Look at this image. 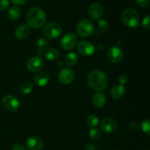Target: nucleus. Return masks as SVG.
Wrapping results in <instances>:
<instances>
[{
  "label": "nucleus",
  "instance_id": "2",
  "mask_svg": "<svg viewBox=\"0 0 150 150\" xmlns=\"http://www.w3.org/2000/svg\"><path fill=\"white\" fill-rule=\"evenodd\" d=\"M26 21L30 28L39 29L42 27L46 22V15L40 7H33L28 13Z\"/></svg>",
  "mask_w": 150,
  "mask_h": 150
},
{
  "label": "nucleus",
  "instance_id": "3",
  "mask_svg": "<svg viewBox=\"0 0 150 150\" xmlns=\"http://www.w3.org/2000/svg\"><path fill=\"white\" fill-rule=\"evenodd\" d=\"M122 21L126 27L135 29L140 23V17L136 10L132 8L125 9L122 13Z\"/></svg>",
  "mask_w": 150,
  "mask_h": 150
},
{
  "label": "nucleus",
  "instance_id": "30",
  "mask_svg": "<svg viewBox=\"0 0 150 150\" xmlns=\"http://www.w3.org/2000/svg\"><path fill=\"white\" fill-rule=\"evenodd\" d=\"M137 5L141 7H146L149 5V0H135Z\"/></svg>",
  "mask_w": 150,
  "mask_h": 150
},
{
  "label": "nucleus",
  "instance_id": "21",
  "mask_svg": "<svg viewBox=\"0 0 150 150\" xmlns=\"http://www.w3.org/2000/svg\"><path fill=\"white\" fill-rule=\"evenodd\" d=\"M44 57L47 60L49 61H54V60L57 59L59 57V53L58 50L55 49V48H51V49L46 50L44 54Z\"/></svg>",
  "mask_w": 150,
  "mask_h": 150
},
{
  "label": "nucleus",
  "instance_id": "15",
  "mask_svg": "<svg viewBox=\"0 0 150 150\" xmlns=\"http://www.w3.org/2000/svg\"><path fill=\"white\" fill-rule=\"evenodd\" d=\"M50 80V76L48 73L46 72L40 71L38 72L35 76H34V81L38 86H44L48 83Z\"/></svg>",
  "mask_w": 150,
  "mask_h": 150
},
{
  "label": "nucleus",
  "instance_id": "8",
  "mask_svg": "<svg viewBox=\"0 0 150 150\" xmlns=\"http://www.w3.org/2000/svg\"><path fill=\"white\" fill-rule=\"evenodd\" d=\"M2 104L4 108L10 111H16L20 106V102L16 97L7 95L3 97Z\"/></svg>",
  "mask_w": 150,
  "mask_h": 150
},
{
  "label": "nucleus",
  "instance_id": "10",
  "mask_svg": "<svg viewBox=\"0 0 150 150\" xmlns=\"http://www.w3.org/2000/svg\"><path fill=\"white\" fill-rule=\"evenodd\" d=\"M124 54L121 48L118 46H112L108 52V59L111 62L118 64L122 60Z\"/></svg>",
  "mask_w": 150,
  "mask_h": 150
},
{
  "label": "nucleus",
  "instance_id": "12",
  "mask_svg": "<svg viewBox=\"0 0 150 150\" xmlns=\"http://www.w3.org/2000/svg\"><path fill=\"white\" fill-rule=\"evenodd\" d=\"M44 61L40 57H31L27 61L26 67L31 72H38L43 67Z\"/></svg>",
  "mask_w": 150,
  "mask_h": 150
},
{
  "label": "nucleus",
  "instance_id": "1",
  "mask_svg": "<svg viewBox=\"0 0 150 150\" xmlns=\"http://www.w3.org/2000/svg\"><path fill=\"white\" fill-rule=\"evenodd\" d=\"M87 83L89 87L97 92L105 90L108 84V79L105 73L100 70H93L87 76Z\"/></svg>",
  "mask_w": 150,
  "mask_h": 150
},
{
  "label": "nucleus",
  "instance_id": "11",
  "mask_svg": "<svg viewBox=\"0 0 150 150\" xmlns=\"http://www.w3.org/2000/svg\"><path fill=\"white\" fill-rule=\"evenodd\" d=\"M59 81L62 84H69L72 83L75 79V73L71 68L65 67L59 73Z\"/></svg>",
  "mask_w": 150,
  "mask_h": 150
},
{
  "label": "nucleus",
  "instance_id": "25",
  "mask_svg": "<svg viewBox=\"0 0 150 150\" xmlns=\"http://www.w3.org/2000/svg\"><path fill=\"white\" fill-rule=\"evenodd\" d=\"M89 136L90 137V139H92V140H97L101 136L100 130L99 129L96 128V127H92V128H91L89 130Z\"/></svg>",
  "mask_w": 150,
  "mask_h": 150
},
{
  "label": "nucleus",
  "instance_id": "32",
  "mask_svg": "<svg viewBox=\"0 0 150 150\" xmlns=\"http://www.w3.org/2000/svg\"><path fill=\"white\" fill-rule=\"evenodd\" d=\"M10 1L16 5H22V4H26L29 0H10Z\"/></svg>",
  "mask_w": 150,
  "mask_h": 150
},
{
  "label": "nucleus",
  "instance_id": "33",
  "mask_svg": "<svg viewBox=\"0 0 150 150\" xmlns=\"http://www.w3.org/2000/svg\"><path fill=\"white\" fill-rule=\"evenodd\" d=\"M129 127H130V128L131 129V130H137L139 127V124L137 122L133 121V122H131L130 123V125H129Z\"/></svg>",
  "mask_w": 150,
  "mask_h": 150
},
{
  "label": "nucleus",
  "instance_id": "13",
  "mask_svg": "<svg viewBox=\"0 0 150 150\" xmlns=\"http://www.w3.org/2000/svg\"><path fill=\"white\" fill-rule=\"evenodd\" d=\"M88 13L89 17L95 21H99L103 15V8L98 3H94L89 7Z\"/></svg>",
  "mask_w": 150,
  "mask_h": 150
},
{
  "label": "nucleus",
  "instance_id": "16",
  "mask_svg": "<svg viewBox=\"0 0 150 150\" xmlns=\"http://www.w3.org/2000/svg\"><path fill=\"white\" fill-rule=\"evenodd\" d=\"M31 32L30 27L26 24H22L18 26L15 31V35L18 40L26 39Z\"/></svg>",
  "mask_w": 150,
  "mask_h": 150
},
{
  "label": "nucleus",
  "instance_id": "24",
  "mask_svg": "<svg viewBox=\"0 0 150 150\" xmlns=\"http://www.w3.org/2000/svg\"><path fill=\"white\" fill-rule=\"evenodd\" d=\"M33 90V86L29 82H23L20 86V91L24 95H29Z\"/></svg>",
  "mask_w": 150,
  "mask_h": 150
},
{
  "label": "nucleus",
  "instance_id": "20",
  "mask_svg": "<svg viewBox=\"0 0 150 150\" xmlns=\"http://www.w3.org/2000/svg\"><path fill=\"white\" fill-rule=\"evenodd\" d=\"M48 47V41L45 38H40L37 41V54L38 57L40 56Z\"/></svg>",
  "mask_w": 150,
  "mask_h": 150
},
{
  "label": "nucleus",
  "instance_id": "27",
  "mask_svg": "<svg viewBox=\"0 0 150 150\" xmlns=\"http://www.w3.org/2000/svg\"><path fill=\"white\" fill-rule=\"evenodd\" d=\"M98 28L103 32H105L109 29V24L106 21L100 19L99 21H98Z\"/></svg>",
  "mask_w": 150,
  "mask_h": 150
},
{
  "label": "nucleus",
  "instance_id": "9",
  "mask_svg": "<svg viewBox=\"0 0 150 150\" xmlns=\"http://www.w3.org/2000/svg\"><path fill=\"white\" fill-rule=\"evenodd\" d=\"M100 127L104 133H112L117 129V121L111 117H107L101 121Z\"/></svg>",
  "mask_w": 150,
  "mask_h": 150
},
{
  "label": "nucleus",
  "instance_id": "26",
  "mask_svg": "<svg viewBox=\"0 0 150 150\" xmlns=\"http://www.w3.org/2000/svg\"><path fill=\"white\" fill-rule=\"evenodd\" d=\"M142 129L144 133L147 136L150 135V121L149 120H145L142 123Z\"/></svg>",
  "mask_w": 150,
  "mask_h": 150
},
{
  "label": "nucleus",
  "instance_id": "6",
  "mask_svg": "<svg viewBox=\"0 0 150 150\" xmlns=\"http://www.w3.org/2000/svg\"><path fill=\"white\" fill-rule=\"evenodd\" d=\"M77 40L78 39L76 35L74 33L70 32L63 36L60 42V45L62 48L65 51H70L76 46Z\"/></svg>",
  "mask_w": 150,
  "mask_h": 150
},
{
  "label": "nucleus",
  "instance_id": "14",
  "mask_svg": "<svg viewBox=\"0 0 150 150\" xmlns=\"http://www.w3.org/2000/svg\"><path fill=\"white\" fill-rule=\"evenodd\" d=\"M26 147L29 150H42L43 148V142L40 138L35 136H31L26 141Z\"/></svg>",
  "mask_w": 150,
  "mask_h": 150
},
{
  "label": "nucleus",
  "instance_id": "22",
  "mask_svg": "<svg viewBox=\"0 0 150 150\" xmlns=\"http://www.w3.org/2000/svg\"><path fill=\"white\" fill-rule=\"evenodd\" d=\"M79 60V57L74 52H70L66 55L65 62L69 66H74Z\"/></svg>",
  "mask_w": 150,
  "mask_h": 150
},
{
  "label": "nucleus",
  "instance_id": "23",
  "mask_svg": "<svg viewBox=\"0 0 150 150\" xmlns=\"http://www.w3.org/2000/svg\"><path fill=\"white\" fill-rule=\"evenodd\" d=\"M86 123L91 128L96 127V126L99 124V119L95 114H91L86 118Z\"/></svg>",
  "mask_w": 150,
  "mask_h": 150
},
{
  "label": "nucleus",
  "instance_id": "29",
  "mask_svg": "<svg viewBox=\"0 0 150 150\" xmlns=\"http://www.w3.org/2000/svg\"><path fill=\"white\" fill-rule=\"evenodd\" d=\"M10 5L9 0H0V10H7Z\"/></svg>",
  "mask_w": 150,
  "mask_h": 150
},
{
  "label": "nucleus",
  "instance_id": "34",
  "mask_svg": "<svg viewBox=\"0 0 150 150\" xmlns=\"http://www.w3.org/2000/svg\"><path fill=\"white\" fill-rule=\"evenodd\" d=\"M12 150H26V148L21 144H15L13 145V146L12 147Z\"/></svg>",
  "mask_w": 150,
  "mask_h": 150
},
{
  "label": "nucleus",
  "instance_id": "28",
  "mask_svg": "<svg viewBox=\"0 0 150 150\" xmlns=\"http://www.w3.org/2000/svg\"><path fill=\"white\" fill-rule=\"evenodd\" d=\"M142 27L146 29H149L150 28V16H146L143 19L142 23Z\"/></svg>",
  "mask_w": 150,
  "mask_h": 150
},
{
  "label": "nucleus",
  "instance_id": "4",
  "mask_svg": "<svg viewBox=\"0 0 150 150\" xmlns=\"http://www.w3.org/2000/svg\"><path fill=\"white\" fill-rule=\"evenodd\" d=\"M95 31L94 24L89 20H82L78 23L76 32L81 38H87L91 36Z\"/></svg>",
  "mask_w": 150,
  "mask_h": 150
},
{
  "label": "nucleus",
  "instance_id": "18",
  "mask_svg": "<svg viewBox=\"0 0 150 150\" xmlns=\"http://www.w3.org/2000/svg\"><path fill=\"white\" fill-rule=\"evenodd\" d=\"M125 93V88L124 85L119 84L114 86L111 89L110 95H111V97L113 99L120 100V98L124 96Z\"/></svg>",
  "mask_w": 150,
  "mask_h": 150
},
{
  "label": "nucleus",
  "instance_id": "17",
  "mask_svg": "<svg viewBox=\"0 0 150 150\" xmlns=\"http://www.w3.org/2000/svg\"><path fill=\"white\" fill-rule=\"evenodd\" d=\"M92 102L97 108H102L105 105L106 103V96L104 93L101 92H97L94 94L92 98Z\"/></svg>",
  "mask_w": 150,
  "mask_h": 150
},
{
  "label": "nucleus",
  "instance_id": "5",
  "mask_svg": "<svg viewBox=\"0 0 150 150\" xmlns=\"http://www.w3.org/2000/svg\"><path fill=\"white\" fill-rule=\"evenodd\" d=\"M62 33V28L57 22H51L45 26L43 35L48 39H55L59 38Z\"/></svg>",
  "mask_w": 150,
  "mask_h": 150
},
{
  "label": "nucleus",
  "instance_id": "31",
  "mask_svg": "<svg viewBox=\"0 0 150 150\" xmlns=\"http://www.w3.org/2000/svg\"><path fill=\"white\" fill-rule=\"evenodd\" d=\"M118 79H119V81H120V84L121 85L125 84V83L127 82V81H128V78H127V76H126V75H124V74L120 75V76H119Z\"/></svg>",
  "mask_w": 150,
  "mask_h": 150
},
{
  "label": "nucleus",
  "instance_id": "19",
  "mask_svg": "<svg viewBox=\"0 0 150 150\" xmlns=\"http://www.w3.org/2000/svg\"><path fill=\"white\" fill-rule=\"evenodd\" d=\"M21 10L18 6H12L9 8L7 12V17L12 21H16L20 18Z\"/></svg>",
  "mask_w": 150,
  "mask_h": 150
},
{
  "label": "nucleus",
  "instance_id": "7",
  "mask_svg": "<svg viewBox=\"0 0 150 150\" xmlns=\"http://www.w3.org/2000/svg\"><path fill=\"white\" fill-rule=\"evenodd\" d=\"M77 48L79 52L85 57L92 55L95 51V47L93 43L89 40H81L78 43Z\"/></svg>",
  "mask_w": 150,
  "mask_h": 150
}]
</instances>
